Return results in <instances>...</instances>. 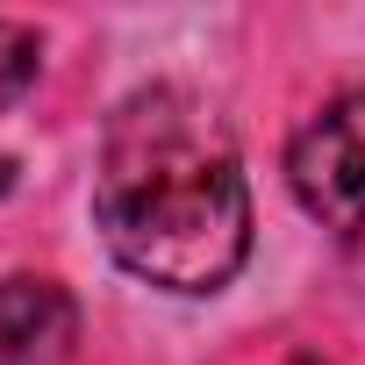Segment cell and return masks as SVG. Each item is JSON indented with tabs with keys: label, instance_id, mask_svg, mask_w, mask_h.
Returning a JSON list of instances; mask_svg holds the SVG:
<instances>
[{
	"label": "cell",
	"instance_id": "obj_2",
	"mask_svg": "<svg viewBox=\"0 0 365 365\" xmlns=\"http://www.w3.org/2000/svg\"><path fill=\"white\" fill-rule=\"evenodd\" d=\"M287 187L322 230H365V93H336L287 143Z\"/></svg>",
	"mask_w": 365,
	"mask_h": 365
},
{
	"label": "cell",
	"instance_id": "obj_5",
	"mask_svg": "<svg viewBox=\"0 0 365 365\" xmlns=\"http://www.w3.org/2000/svg\"><path fill=\"white\" fill-rule=\"evenodd\" d=\"M8 187H15V158L0 150V194H8Z\"/></svg>",
	"mask_w": 365,
	"mask_h": 365
},
{
	"label": "cell",
	"instance_id": "obj_1",
	"mask_svg": "<svg viewBox=\"0 0 365 365\" xmlns=\"http://www.w3.org/2000/svg\"><path fill=\"white\" fill-rule=\"evenodd\" d=\"M93 222L122 272L165 294H215L251 258V187L230 122L187 86H143L108 115Z\"/></svg>",
	"mask_w": 365,
	"mask_h": 365
},
{
	"label": "cell",
	"instance_id": "obj_4",
	"mask_svg": "<svg viewBox=\"0 0 365 365\" xmlns=\"http://www.w3.org/2000/svg\"><path fill=\"white\" fill-rule=\"evenodd\" d=\"M43 72V43L22 29V22H0V108H15Z\"/></svg>",
	"mask_w": 365,
	"mask_h": 365
},
{
	"label": "cell",
	"instance_id": "obj_6",
	"mask_svg": "<svg viewBox=\"0 0 365 365\" xmlns=\"http://www.w3.org/2000/svg\"><path fill=\"white\" fill-rule=\"evenodd\" d=\"M301 365H315V358H301Z\"/></svg>",
	"mask_w": 365,
	"mask_h": 365
},
{
	"label": "cell",
	"instance_id": "obj_3",
	"mask_svg": "<svg viewBox=\"0 0 365 365\" xmlns=\"http://www.w3.org/2000/svg\"><path fill=\"white\" fill-rule=\"evenodd\" d=\"M79 308L58 279L15 272L0 279V365H72Z\"/></svg>",
	"mask_w": 365,
	"mask_h": 365
}]
</instances>
